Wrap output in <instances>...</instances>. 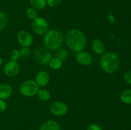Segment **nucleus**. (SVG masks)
<instances>
[{
    "label": "nucleus",
    "instance_id": "nucleus-1",
    "mask_svg": "<svg viewBox=\"0 0 131 130\" xmlns=\"http://www.w3.org/2000/svg\"><path fill=\"white\" fill-rule=\"evenodd\" d=\"M66 44L69 49L74 52L83 50L87 44L85 34L79 29H72L66 34Z\"/></svg>",
    "mask_w": 131,
    "mask_h": 130
},
{
    "label": "nucleus",
    "instance_id": "nucleus-2",
    "mask_svg": "<svg viewBox=\"0 0 131 130\" xmlns=\"http://www.w3.org/2000/svg\"><path fill=\"white\" fill-rule=\"evenodd\" d=\"M100 64L105 73L112 74L118 70L120 65L119 56L115 52H107L102 55Z\"/></svg>",
    "mask_w": 131,
    "mask_h": 130
},
{
    "label": "nucleus",
    "instance_id": "nucleus-3",
    "mask_svg": "<svg viewBox=\"0 0 131 130\" xmlns=\"http://www.w3.org/2000/svg\"><path fill=\"white\" fill-rule=\"evenodd\" d=\"M64 37L62 33L57 29L48 31L43 37L45 47L50 50H55L61 48L63 45Z\"/></svg>",
    "mask_w": 131,
    "mask_h": 130
},
{
    "label": "nucleus",
    "instance_id": "nucleus-4",
    "mask_svg": "<svg viewBox=\"0 0 131 130\" xmlns=\"http://www.w3.org/2000/svg\"><path fill=\"white\" fill-rule=\"evenodd\" d=\"M40 87L33 80H26L23 82L19 87V92L25 97H33L37 94Z\"/></svg>",
    "mask_w": 131,
    "mask_h": 130
},
{
    "label": "nucleus",
    "instance_id": "nucleus-5",
    "mask_svg": "<svg viewBox=\"0 0 131 130\" xmlns=\"http://www.w3.org/2000/svg\"><path fill=\"white\" fill-rule=\"evenodd\" d=\"M34 57L36 61L40 64L46 66L52 58V54L50 50L46 47H40L35 50Z\"/></svg>",
    "mask_w": 131,
    "mask_h": 130
},
{
    "label": "nucleus",
    "instance_id": "nucleus-6",
    "mask_svg": "<svg viewBox=\"0 0 131 130\" xmlns=\"http://www.w3.org/2000/svg\"><path fill=\"white\" fill-rule=\"evenodd\" d=\"M31 28L33 32L38 35H44L49 31V24L46 19L38 17L32 20Z\"/></svg>",
    "mask_w": 131,
    "mask_h": 130
},
{
    "label": "nucleus",
    "instance_id": "nucleus-7",
    "mask_svg": "<svg viewBox=\"0 0 131 130\" xmlns=\"http://www.w3.org/2000/svg\"><path fill=\"white\" fill-rule=\"evenodd\" d=\"M4 73L8 77H15L20 72V65L17 61H9L5 64L3 68Z\"/></svg>",
    "mask_w": 131,
    "mask_h": 130
},
{
    "label": "nucleus",
    "instance_id": "nucleus-8",
    "mask_svg": "<svg viewBox=\"0 0 131 130\" xmlns=\"http://www.w3.org/2000/svg\"><path fill=\"white\" fill-rule=\"evenodd\" d=\"M50 112L56 116H63L67 113L68 107L64 102L56 101L50 106Z\"/></svg>",
    "mask_w": 131,
    "mask_h": 130
},
{
    "label": "nucleus",
    "instance_id": "nucleus-9",
    "mask_svg": "<svg viewBox=\"0 0 131 130\" xmlns=\"http://www.w3.org/2000/svg\"><path fill=\"white\" fill-rule=\"evenodd\" d=\"M17 40L18 43L23 47H29L33 42L32 34L25 30H21L17 33Z\"/></svg>",
    "mask_w": 131,
    "mask_h": 130
},
{
    "label": "nucleus",
    "instance_id": "nucleus-10",
    "mask_svg": "<svg viewBox=\"0 0 131 130\" xmlns=\"http://www.w3.org/2000/svg\"><path fill=\"white\" fill-rule=\"evenodd\" d=\"M75 60L77 62L83 66H88L92 64L93 62V59L92 56L88 52L84 50L76 52L75 54Z\"/></svg>",
    "mask_w": 131,
    "mask_h": 130
},
{
    "label": "nucleus",
    "instance_id": "nucleus-11",
    "mask_svg": "<svg viewBox=\"0 0 131 130\" xmlns=\"http://www.w3.org/2000/svg\"><path fill=\"white\" fill-rule=\"evenodd\" d=\"M50 81V75L47 71L42 70L38 71L35 76V82L39 87H44Z\"/></svg>",
    "mask_w": 131,
    "mask_h": 130
},
{
    "label": "nucleus",
    "instance_id": "nucleus-12",
    "mask_svg": "<svg viewBox=\"0 0 131 130\" xmlns=\"http://www.w3.org/2000/svg\"><path fill=\"white\" fill-rule=\"evenodd\" d=\"M92 48L95 54L97 55H102L106 51V46L104 42L99 38H96L92 43Z\"/></svg>",
    "mask_w": 131,
    "mask_h": 130
},
{
    "label": "nucleus",
    "instance_id": "nucleus-13",
    "mask_svg": "<svg viewBox=\"0 0 131 130\" xmlns=\"http://www.w3.org/2000/svg\"><path fill=\"white\" fill-rule=\"evenodd\" d=\"M39 130H61L60 126L54 120H48L41 124Z\"/></svg>",
    "mask_w": 131,
    "mask_h": 130
},
{
    "label": "nucleus",
    "instance_id": "nucleus-14",
    "mask_svg": "<svg viewBox=\"0 0 131 130\" xmlns=\"http://www.w3.org/2000/svg\"><path fill=\"white\" fill-rule=\"evenodd\" d=\"M12 88L9 84H4L0 85V99L5 100L11 96Z\"/></svg>",
    "mask_w": 131,
    "mask_h": 130
},
{
    "label": "nucleus",
    "instance_id": "nucleus-15",
    "mask_svg": "<svg viewBox=\"0 0 131 130\" xmlns=\"http://www.w3.org/2000/svg\"><path fill=\"white\" fill-rule=\"evenodd\" d=\"M48 64L52 70H58L62 67L63 61L57 57H52Z\"/></svg>",
    "mask_w": 131,
    "mask_h": 130
},
{
    "label": "nucleus",
    "instance_id": "nucleus-16",
    "mask_svg": "<svg viewBox=\"0 0 131 130\" xmlns=\"http://www.w3.org/2000/svg\"><path fill=\"white\" fill-rule=\"evenodd\" d=\"M30 5L35 10H42L47 5L46 0H30Z\"/></svg>",
    "mask_w": 131,
    "mask_h": 130
},
{
    "label": "nucleus",
    "instance_id": "nucleus-17",
    "mask_svg": "<svg viewBox=\"0 0 131 130\" xmlns=\"http://www.w3.org/2000/svg\"><path fill=\"white\" fill-rule=\"evenodd\" d=\"M120 100L125 104H131V89L124 90L121 93Z\"/></svg>",
    "mask_w": 131,
    "mask_h": 130
},
{
    "label": "nucleus",
    "instance_id": "nucleus-18",
    "mask_svg": "<svg viewBox=\"0 0 131 130\" xmlns=\"http://www.w3.org/2000/svg\"><path fill=\"white\" fill-rule=\"evenodd\" d=\"M37 94L38 96V98L43 101H47L51 98V93L47 89H39Z\"/></svg>",
    "mask_w": 131,
    "mask_h": 130
},
{
    "label": "nucleus",
    "instance_id": "nucleus-19",
    "mask_svg": "<svg viewBox=\"0 0 131 130\" xmlns=\"http://www.w3.org/2000/svg\"><path fill=\"white\" fill-rule=\"evenodd\" d=\"M8 23V17L5 13L0 11V31H2L6 27Z\"/></svg>",
    "mask_w": 131,
    "mask_h": 130
},
{
    "label": "nucleus",
    "instance_id": "nucleus-20",
    "mask_svg": "<svg viewBox=\"0 0 131 130\" xmlns=\"http://www.w3.org/2000/svg\"><path fill=\"white\" fill-rule=\"evenodd\" d=\"M26 16L28 17V19H31L32 20L38 17V13H37V10H35V9L32 7L28 8L26 9Z\"/></svg>",
    "mask_w": 131,
    "mask_h": 130
},
{
    "label": "nucleus",
    "instance_id": "nucleus-21",
    "mask_svg": "<svg viewBox=\"0 0 131 130\" xmlns=\"http://www.w3.org/2000/svg\"><path fill=\"white\" fill-rule=\"evenodd\" d=\"M56 57H58L61 60H65L68 57V52L63 48H60L56 50Z\"/></svg>",
    "mask_w": 131,
    "mask_h": 130
},
{
    "label": "nucleus",
    "instance_id": "nucleus-22",
    "mask_svg": "<svg viewBox=\"0 0 131 130\" xmlns=\"http://www.w3.org/2000/svg\"><path fill=\"white\" fill-rule=\"evenodd\" d=\"M20 58V55L19 51L18 50L14 49L10 52V59L11 61H17Z\"/></svg>",
    "mask_w": 131,
    "mask_h": 130
},
{
    "label": "nucleus",
    "instance_id": "nucleus-23",
    "mask_svg": "<svg viewBox=\"0 0 131 130\" xmlns=\"http://www.w3.org/2000/svg\"><path fill=\"white\" fill-rule=\"evenodd\" d=\"M19 51L20 55V57H26L30 54V49L29 47H22V48Z\"/></svg>",
    "mask_w": 131,
    "mask_h": 130
},
{
    "label": "nucleus",
    "instance_id": "nucleus-24",
    "mask_svg": "<svg viewBox=\"0 0 131 130\" xmlns=\"http://www.w3.org/2000/svg\"><path fill=\"white\" fill-rule=\"evenodd\" d=\"M61 0H46L47 5L51 8L57 7L61 3Z\"/></svg>",
    "mask_w": 131,
    "mask_h": 130
},
{
    "label": "nucleus",
    "instance_id": "nucleus-25",
    "mask_svg": "<svg viewBox=\"0 0 131 130\" xmlns=\"http://www.w3.org/2000/svg\"><path fill=\"white\" fill-rule=\"evenodd\" d=\"M124 80L127 84L131 85V70L125 73L124 76Z\"/></svg>",
    "mask_w": 131,
    "mask_h": 130
},
{
    "label": "nucleus",
    "instance_id": "nucleus-26",
    "mask_svg": "<svg viewBox=\"0 0 131 130\" xmlns=\"http://www.w3.org/2000/svg\"><path fill=\"white\" fill-rule=\"evenodd\" d=\"M86 130H102V129L101 127V126H100L97 124L93 123L91 124H90L88 126Z\"/></svg>",
    "mask_w": 131,
    "mask_h": 130
},
{
    "label": "nucleus",
    "instance_id": "nucleus-27",
    "mask_svg": "<svg viewBox=\"0 0 131 130\" xmlns=\"http://www.w3.org/2000/svg\"><path fill=\"white\" fill-rule=\"evenodd\" d=\"M107 19L109 22H110L111 25H113V24H114L116 22V19H115V16H114V15L111 12L108 13V14H107Z\"/></svg>",
    "mask_w": 131,
    "mask_h": 130
},
{
    "label": "nucleus",
    "instance_id": "nucleus-28",
    "mask_svg": "<svg viewBox=\"0 0 131 130\" xmlns=\"http://www.w3.org/2000/svg\"><path fill=\"white\" fill-rule=\"evenodd\" d=\"M7 108V103L4 99H0V112H3Z\"/></svg>",
    "mask_w": 131,
    "mask_h": 130
},
{
    "label": "nucleus",
    "instance_id": "nucleus-29",
    "mask_svg": "<svg viewBox=\"0 0 131 130\" xmlns=\"http://www.w3.org/2000/svg\"><path fill=\"white\" fill-rule=\"evenodd\" d=\"M3 64V59L0 57V66Z\"/></svg>",
    "mask_w": 131,
    "mask_h": 130
}]
</instances>
